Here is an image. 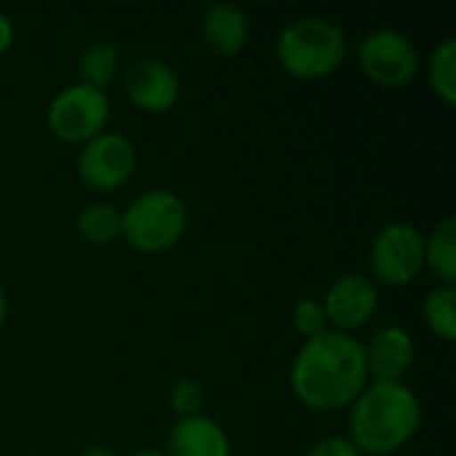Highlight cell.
<instances>
[{
	"instance_id": "cell-18",
	"label": "cell",
	"mask_w": 456,
	"mask_h": 456,
	"mask_svg": "<svg viewBox=\"0 0 456 456\" xmlns=\"http://www.w3.org/2000/svg\"><path fill=\"white\" fill-rule=\"evenodd\" d=\"M428 80L444 104L456 102V40L444 37L428 59Z\"/></svg>"
},
{
	"instance_id": "cell-2",
	"label": "cell",
	"mask_w": 456,
	"mask_h": 456,
	"mask_svg": "<svg viewBox=\"0 0 456 456\" xmlns=\"http://www.w3.org/2000/svg\"><path fill=\"white\" fill-rule=\"evenodd\" d=\"M422 425V403L403 382H369L350 406V441L361 454L401 452Z\"/></svg>"
},
{
	"instance_id": "cell-5",
	"label": "cell",
	"mask_w": 456,
	"mask_h": 456,
	"mask_svg": "<svg viewBox=\"0 0 456 456\" xmlns=\"http://www.w3.org/2000/svg\"><path fill=\"white\" fill-rule=\"evenodd\" d=\"M45 123L59 142L83 147L107 128L110 99L104 91L83 83L67 86L51 99L45 110Z\"/></svg>"
},
{
	"instance_id": "cell-24",
	"label": "cell",
	"mask_w": 456,
	"mask_h": 456,
	"mask_svg": "<svg viewBox=\"0 0 456 456\" xmlns=\"http://www.w3.org/2000/svg\"><path fill=\"white\" fill-rule=\"evenodd\" d=\"M80 456H115L110 449H104V446H91V449H86Z\"/></svg>"
},
{
	"instance_id": "cell-23",
	"label": "cell",
	"mask_w": 456,
	"mask_h": 456,
	"mask_svg": "<svg viewBox=\"0 0 456 456\" xmlns=\"http://www.w3.org/2000/svg\"><path fill=\"white\" fill-rule=\"evenodd\" d=\"M5 321H8V294H5V289L0 286V329H3Z\"/></svg>"
},
{
	"instance_id": "cell-7",
	"label": "cell",
	"mask_w": 456,
	"mask_h": 456,
	"mask_svg": "<svg viewBox=\"0 0 456 456\" xmlns=\"http://www.w3.org/2000/svg\"><path fill=\"white\" fill-rule=\"evenodd\" d=\"M369 267L385 286H409L425 267V235L406 222L382 227L371 243Z\"/></svg>"
},
{
	"instance_id": "cell-17",
	"label": "cell",
	"mask_w": 456,
	"mask_h": 456,
	"mask_svg": "<svg viewBox=\"0 0 456 456\" xmlns=\"http://www.w3.org/2000/svg\"><path fill=\"white\" fill-rule=\"evenodd\" d=\"M422 315L428 329L441 337L444 342H454L456 339V289L454 286H444L438 283L436 289L428 291L425 305H422Z\"/></svg>"
},
{
	"instance_id": "cell-10",
	"label": "cell",
	"mask_w": 456,
	"mask_h": 456,
	"mask_svg": "<svg viewBox=\"0 0 456 456\" xmlns=\"http://www.w3.org/2000/svg\"><path fill=\"white\" fill-rule=\"evenodd\" d=\"M126 96L134 107H139L142 112H168L182 94V83L176 69L158 59V56H144L136 59L128 69H126Z\"/></svg>"
},
{
	"instance_id": "cell-21",
	"label": "cell",
	"mask_w": 456,
	"mask_h": 456,
	"mask_svg": "<svg viewBox=\"0 0 456 456\" xmlns=\"http://www.w3.org/2000/svg\"><path fill=\"white\" fill-rule=\"evenodd\" d=\"M307 456H363L355 444L347 438V436H329V438H321Z\"/></svg>"
},
{
	"instance_id": "cell-20",
	"label": "cell",
	"mask_w": 456,
	"mask_h": 456,
	"mask_svg": "<svg viewBox=\"0 0 456 456\" xmlns=\"http://www.w3.org/2000/svg\"><path fill=\"white\" fill-rule=\"evenodd\" d=\"M203 387L190 379V377H182L174 382L171 387V406L179 417H195V414H203Z\"/></svg>"
},
{
	"instance_id": "cell-19",
	"label": "cell",
	"mask_w": 456,
	"mask_h": 456,
	"mask_svg": "<svg viewBox=\"0 0 456 456\" xmlns=\"http://www.w3.org/2000/svg\"><path fill=\"white\" fill-rule=\"evenodd\" d=\"M291 321H294V329L305 337V339H315L321 334L329 331V318H326V310L318 299H302L294 305V313H291Z\"/></svg>"
},
{
	"instance_id": "cell-25",
	"label": "cell",
	"mask_w": 456,
	"mask_h": 456,
	"mask_svg": "<svg viewBox=\"0 0 456 456\" xmlns=\"http://www.w3.org/2000/svg\"><path fill=\"white\" fill-rule=\"evenodd\" d=\"M131 456H166V452H158V449H144V452H136Z\"/></svg>"
},
{
	"instance_id": "cell-13",
	"label": "cell",
	"mask_w": 456,
	"mask_h": 456,
	"mask_svg": "<svg viewBox=\"0 0 456 456\" xmlns=\"http://www.w3.org/2000/svg\"><path fill=\"white\" fill-rule=\"evenodd\" d=\"M200 37L208 51L219 56H235L248 43V19L232 3H214L203 13Z\"/></svg>"
},
{
	"instance_id": "cell-6",
	"label": "cell",
	"mask_w": 456,
	"mask_h": 456,
	"mask_svg": "<svg viewBox=\"0 0 456 456\" xmlns=\"http://www.w3.org/2000/svg\"><path fill=\"white\" fill-rule=\"evenodd\" d=\"M358 64L363 75L379 88H403L417 77L422 67L411 37L390 27L374 29L361 40Z\"/></svg>"
},
{
	"instance_id": "cell-8",
	"label": "cell",
	"mask_w": 456,
	"mask_h": 456,
	"mask_svg": "<svg viewBox=\"0 0 456 456\" xmlns=\"http://www.w3.org/2000/svg\"><path fill=\"white\" fill-rule=\"evenodd\" d=\"M136 171V147L118 131H102L77 152V176L94 192L123 187Z\"/></svg>"
},
{
	"instance_id": "cell-3",
	"label": "cell",
	"mask_w": 456,
	"mask_h": 456,
	"mask_svg": "<svg viewBox=\"0 0 456 456\" xmlns=\"http://www.w3.org/2000/svg\"><path fill=\"white\" fill-rule=\"evenodd\" d=\"M275 56L291 77L321 80L345 64L347 37L337 21L326 16H305L281 29Z\"/></svg>"
},
{
	"instance_id": "cell-16",
	"label": "cell",
	"mask_w": 456,
	"mask_h": 456,
	"mask_svg": "<svg viewBox=\"0 0 456 456\" xmlns=\"http://www.w3.org/2000/svg\"><path fill=\"white\" fill-rule=\"evenodd\" d=\"M118 64H120V56H118L115 45H110V43H104V40L91 43V45L80 53V59H77L80 83L104 91V88L115 80Z\"/></svg>"
},
{
	"instance_id": "cell-14",
	"label": "cell",
	"mask_w": 456,
	"mask_h": 456,
	"mask_svg": "<svg viewBox=\"0 0 456 456\" xmlns=\"http://www.w3.org/2000/svg\"><path fill=\"white\" fill-rule=\"evenodd\" d=\"M425 267L444 283H456V219L446 216L433 227V232L425 238Z\"/></svg>"
},
{
	"instance_id": "cell-22",
	"label": "cell",
	"mask_w": 456,
	"mask_h": 456,
	"mask_svg": "<svg viewBox=\"0 0 456 456\" xmlns=\"http://www.w3.org/2000/svg\"><path fill=\"white\" fill-rule=\"evenodd\" d=\"M13 37H16L13 21H11V16H5V13L0 11V56L13 45Z\"/></svg>"
},
{
	"instance_id": "cell-1",
	"label": "cell",
	"mask_w": 456,
	"mask_h": 456,
	"mask_svg": "<svg viewBox=\"0 0 456 456\" xmlns=\"http://www.w3.org/2000/svg\"><path fill=\"white\" fill-rule=\"evenodd\" d=\"M291 390L313 411H342L369 385L363 342L353 334L326 331L307 339L291 363Z\"/></svg>"
},
{
	"instance_id": "cell-11",
	"label": "cell",
	"mask_w": 456,
	"mask_h": 456,
	"mask_svg": "<svg viewBox=\"0 0 456 456\" xmlns=\"http://www.w3.org/2000/svg\"><path fill=\"white\" fill-rule=\"evenodd\" d=\"M371 382H403L414 363V339L403 326H382L363 345Z\"/></svg>"
},
{
	"instance_id": "cell-12",
	"label": "cell",
	"mask_w": 456,
	"mask_h": 456,
	"mask_svg": "<svg viewBox=\"0 0 456 456\" xmlns=\"http://www.w3.org/2000/svg\"><path fill=\"white\" fill-rule=\"evenodd\" d=\"M166 456H230V438L214 417H179L168 430Z\"/></svg>"
},
{
	"instance_id": "cell-15",
	"label": "cell",
	"mask_w": 456,
	"mask_h": 456,
	"mask_svg": "<svg viewBox=\"0 0 456 456\" xmlns=\"http://www.w3.org/2000/svg\"><path fill=\"white\" fill-rule=\"evenodd\" d=\"M77 232L94 246H107L120 238V208L112 203H88L77 216Z\"/></svg>"
},
{
	"instance_id": "cell-4",
	"label": "cell",
	"mask_w": 456,
	"mask_h": 456,
	"mask_svg": "<svg viewBox=\"0 0 456 456\" xmlns=\"http://www.w3.org/2000/svg\"><path fill=\"white\" fill-rule=\"evenodd\" d=\"M187 230V206L171 190H147L120 211V238L142 251L160 254Z\"/></svg>"
},
{
	"instance_id": "cell-9",
	"label": "cell",
	"mask_w": 456,
	"mask_h": 456,
	"mask_svg": "<svg viewBox=\"0 0 456 456\" xmlns=\"http://www.w3.org/2000/svg\"><path fill=\"white\" fill-rule=\"evenodd\" d=\"M321 305L326 310L329 329L350 334V331L363 329L374 318V313L379 307V291L369 275L350 273V275L337 278L329 286Z\"/></svg>"
}]
</instances>
